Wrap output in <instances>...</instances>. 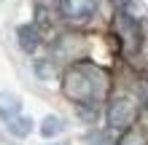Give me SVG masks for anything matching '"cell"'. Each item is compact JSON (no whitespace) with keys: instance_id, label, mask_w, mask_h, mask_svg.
Listing matches in <instances>:
<instances>
[{"instance_id":"obj_1","label":"cell","mask_w":148,"mask_h":145,"mask_svg":"<svg viewBox=\"0 0 148 145\" xmlns=\"http://www.w3.org/2000/svg\"><path fill=\"white\" fill-rule=\"evenodd\" d=\"M110 91V75L94 62H73L62 75V94L81 108H97Z\"/></svg>"},{"instance_id":"obj_2","label":"cell","mask_w":148,"mask_h":145,"mask_svg":"<svg viewBox=\"0 0 148 145\" xmlns=\"http://www.w3.org/2000/svg\"><path fill=\"white\" fill-rule=\"evenodd\" d=\"M113 32H116L119 43H121V51L127 57H135L143 46V30H140V22L132 19L129 14L119 11L116 19H113Z\"/></svg>"},{"instance_id":"obj_3","label":"cell","mask_w":148,"mask_h":145,"mask_svg":"<svg viewBox=\"0 0 148 145\" xmlns=\"http://www.w3.org/2000/svg\"><path fill=\"white\" fill-rule=\"evenodd\" d=\"M137 121V102L132 97H116V99H110V105H108V126L110 129H116V132H127V129H132Z\"/></svg>"},{"instance_id":"obj_4","label":"cell","mask_w":148,"mask_h":145,"mask_svg":"<svg viewBox=\"0 0 148 145\" xmlns=\"http://www.w3.org/2000/svg\"><path fill=\"white\" fill-rule=\"evenodd\" d=\"M59 11L70 22H86L97 14V0H59Z\"/></svg>"},{"instance_id":"obj_5","label":"cell","mask_w":148,"mask_h":145,"mask_svg":"<svg viewBox=\"0 0 148 145\" xmlns=\"http://www.w3.org/2000/svg\"><path fill=\"white\" fill-rule=\"evenodd\" d=\"M16 116H22V99L14 91H0V118L11 121Z\"/></svg>"},{"instance_id":"obj_6","label":"cell","mask_w":148,"mask_h":145,"mask_svg":"<svg viewBox=\"0 0 148 145\" xmlns=\"http://www.w3.org/2000/svg\"><path fill=\"white\" fill-rule=\"evenodd\" d=\"M16 38H19L22 51H27V54H32V51L40 46V32H38L35 24H22V27L16 30Z\"/></svg>"},{"instance_id":"obj_7","label":"cell","mask_w":148,"mask_h":145,"mask_svg":"<svg viewBox=\"0 0 148 145\" xmlns=\"http://www.w3.org/2000/svg\"><path fill=\"white\" fill-rule=\"evenodd\" d=\"M5 126H8V132H11L14 137H27L32 132V118L30 116H16L11 121H5Z\"/></svg>"},{"instance_id":"obj_8","label":"cell","mask_w":148,"mask_h":145,"mask_svg":"<svg viewBox=\"0 0 148 145\" xmlns=\"http://www.w3.org/2000/svg\"><path fill=\"white\" fill-rule=\"evenodd\" d=\"M116 145H148V132L140 129V126H132V129H127L119 137Z\"/></svg>"},{"instance_id":"obj_9","label":"cell","mask_w":148,"mask_h":145,"mask_svg":"<svg viewBox=\"0 0 148 145\" xmlns=\"http://www.w3.org/2000/svg\"><path fill=\"white\" fill-rule=\"evenodd\" d=\"M62 132H65V118H59V116H46L43 118V124H40L43 137H57V134H62Z\"/></svg>"},{"instance_id":"obj_10","label":"cell","mask_w":148,"mask_h":145,"mask_svg":"<svg viewBox=\"0 0 148 145\" xmlns=\"http://www.w3.org/2000/svg\"><path fill=\"white\" fill-rule=\"evenodd\" d=\"M35 70H38V75H40V78H49V75H51L49 62H38V65H35Z\"/></svg>"}]
</instances>
